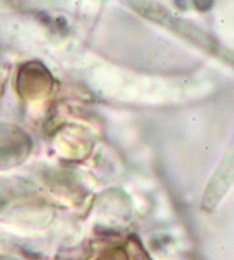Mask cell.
Here are the masks:
<instances>
[{
	"instance_id": "1",
	"label": "cell",
	"mask_w": 234,
	"mask_h": 260,
	"mask_svg": "<svg viewBox=\"0 0 234 260\" xmlns=\"http://www.w3.org/2000/svg\"><path fill=\"white\" fill-rule=\"evenodd\" d=\"M18 86L24 95L36 98L47 93L52 87V76L41 63L30 62L25 64L19 73Z\"/></svg>"
},
{
	"instance_id": "2",
	"label": "cell",
	"mask_w": 234,
	"mask_h": 260,
	"mask_svg": "<svg viewBox=\"0 0 234 260\" xmlns=\"http://www.w3.org/2000/svg\"><path fill=\"white\" fill-rule=\"evenodd\" d=\"M194 3H195V5H197L198 9L202 11L209 10L211 5H212V0H194Z\"/></svg>"
}]
</instances>
